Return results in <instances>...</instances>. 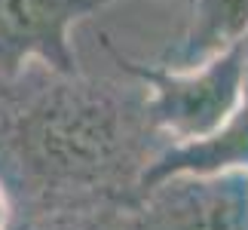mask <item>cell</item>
Masks as SVG:
<instances>
[{"mask_svg": "<svg viewBox=\"0 0 248 230\" xmlns=\"http://www.w3.org/2000/svg\"><path fill=\"white\" fill-rule=\"evenodd\" d=\"M169 145L135 74L117 80L43 62L0 74V187L9 215L126 209Z\"/></svg>", "mask_w": 248, "mask_h": 230, "instance_id": "cell-1", "label": "cell"}, {"mask_svg": "<svg viewBox=\"0 0 248 230\" xmlns=\"http://www.w3.org/2000/svg\"><path fill=\"white\" fill-rule=\"evenodd\" d=\"M113 62L123 71L135 74L150 92V114L159 132L171 141H196L205 138L239 108L248 74V43H236L212 62L190 71L169 68H144L129 62L108 43Z\"/></svg>", "mask_w": 248, "mask_h": 230, "instance_id": "cell-2", "label": "cell"}, {"mask_svg": "<svg viewBox=\"0 0 248 230\" xmlns=\"http://www.w3.org/2000/svg\"><path fill=\"white\" fill-rule=\"evenodd\" d=\"M126 230H248V172L169 175L123 209Z\"/></svg>", "mask_w": 248, "mask_h": 230, "instance_id": "cell-3", "label": "cell"}, {"mask_svg": "<svg viewBox=\"0 0 248 230\" xmlns=\"http://www.w3.org/2000/svg\"><path fill=\"white\" fill-rule=\"evenodd\" d=\"M113 0H0V74H16L25 62L55 71H77L71 25Z\"/></svg>", "mask_w": 248, "mask_h": 230, "instance_id": "cell-4", "label": "cell"}, {"mask_svg": "<svg viewBox=\"0 0 248 230\" xmlns=\"http://www.w3.org/2000/svg\"><path fill=\"white\" fill-rule=\"evenodd\" d=\"M221 172H248V74L239 108L212 135L169 145L147 166L138 194L169 175H221Z\"/></svg>", "mask_w": 248, "mask_h": 230, "instance_id": "cell-5", "label": "cell"}, {"mask_svg": "<svg viewBox=\"0 0 248 230\" xmlns=\"http://www.w3.org/2000/svg\"><path fill=\"white\" fill-rule=\"evenodd\" d=\"M248 37V0H193L190 25L166 55L169 71H190Z\"/></svg>", "mask_w": 248, "mask_h": 230, "instance_id": "cell-6", "label": "cell"}, {"mask_svg": "<svg viewBox=\"0 0 248 230\" xmlns=\"http://www.w3.org/2000/svg\"><path fill=\"white\" fill-rule=\"evenodd\" d=\"M6 230H126L123 206H86V209H52L34 215H9Z\"/></svg>", "mask_w": 248, "mask_h": 230, "instance_id": "cell-7", "label": "cell"}, {"mask_svg": "<svg viewBox=\"0 0 248 230\" xmlns=\"http://www.w3.org/2000/svg\"><path fill=\"white\" fill-rule=\"evenodd\" d=\"M9 227V199L3 194V187H0V230Z\"/></svg>", "mask_w": 248, "mask_h": 230, "instance_id": "cell-8", "label": "cell"}, {"mask_svg": "<svg viewBox=\"0 0 248 230\" xmlns=\"http://www.w3.org/2000/svg\"><path fill=\"white\" fill-rule=\"evenodd\" d=\"M245 43H248V37H245Z\"/></svg>", "mask_w": 248, "mask_h": 230, "instance_id": "cell-9", "label": "cell"}]
</instances>
